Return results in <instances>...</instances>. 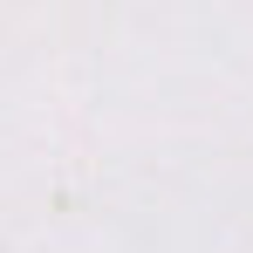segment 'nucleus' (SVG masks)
I'll return each instance as SVG.
<instances>
[]
</instances>
